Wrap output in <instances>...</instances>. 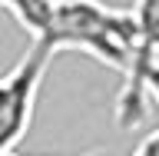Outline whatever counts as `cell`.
I'll use <instances>...</instances> for the list:
<instances>
[{
	"instance_id": "cell-1",
	"label": "cell",
	"mask_w": 159,
	"mask_h": 156,
	"mask_svg": "<svg viewBox=\"0 0 159 156\" xmlns=\"http://www.w3.org/2000/svg\"><path fill=\"white\" fill-rule=\"evenodd\" d=\"M53 57L57 53L47 40H33L30 50L23 53V60L7 77H0V156L13 153L17 143L27 136L40 83H43V73H47Z\"/></svg>"
},
{
	"instance_id": "cell-2",
	"label": "cell",
	"mask_w": 159,
	"mask_h": 156,
	"mask_svg": "<svg viewBox=\"0 0 159 156\" xmlns=\"http://www.w3.org/2000/svg\"><path fill=\"white\" fill-rule=\"evenodd\" d=\"M143 83H146V93H152V97L159 100V57L149 60L146 73H143Z\"/></svg>"
},
{
	"instance_id": "cell-3",
	"label": "cell",
	"mask_w": 159,
	"mask_h": 156,
	"mask_svg": "<svg viewBox=\"0 0 159 156\" xmlns=\"http://www.w3.org/2000/svg\"><path fill=\"white\" fill-rule=\"evenodd\" d=\"M133 156H159V130H156V133H149V136L136 146Z\"/></svg>"
},
{
	"instance_id": "cell-4",
	"label": "cell",
	"mask_w": 159,
	"mask_h": 156,
	"mask_svg": "<svg viewBox=\"0 0 159 156\" xmlns=\"http://www.w3.org/2000/svg\"><path fill=\"white\" fill-rule=\"evenodd\" d=\"M0 7H7V10H13V7H17V0H0Z\"/></svg>"
},
{
	"instance_id": "cell-5",
	"label": "cell",
	"mask_w": 159,
	"mask_h": 156,
	"mask_svg": "<svg viewBox=\"0 0 159 156\" xmlns=\"http://www.w3.org/2000/svg\"><path fill=\"white\" fill-rule=\"evenodd\" d=\"M3 156H17V153H3ZM93 156H99V153H93Z\"/></svg>"
},
{
	"instance_id": "cell-6",
	"label": "cell",
	"mask_w": 159,
	"mask_h": 156,
	"mask_svg": "<svg viewBox=\"0 0 159 156\" xmlns=\"http://www.w3.org/2000/svg\"><path fill=\"white\" fill-rule=\"evenodd\" d=\"M53 3H66V0H53Z\"/></svg>"
}]
</instances>
